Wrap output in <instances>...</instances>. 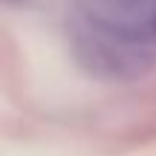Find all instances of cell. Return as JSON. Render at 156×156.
Returning <instances> with one entry per match:
<instances>
[{
    "label": "cell",
    "mask_w": 156,
    "mask_h": 156,
    "mask_svg": "<svg viewBox=\"0 0 156 156\" xmlns=\"http://www.w3.org/2000/svg\"><path fill=\"white\" fill-rule=\"evenodd\" d=\"M69 29L93 73L122 78L156 61V0H75Z\"/></svg>",
    "instance_id": "cell-1"
}]
</instances>
